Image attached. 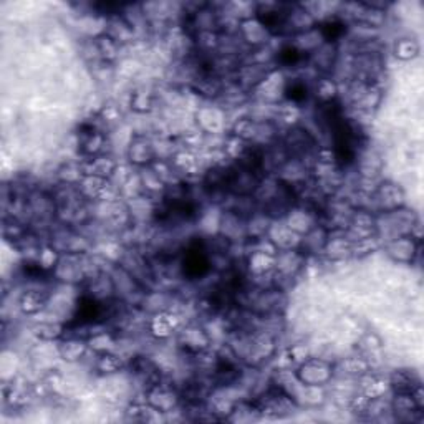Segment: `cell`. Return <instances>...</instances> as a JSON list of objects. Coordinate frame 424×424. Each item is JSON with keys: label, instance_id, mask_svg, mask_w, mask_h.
I'll return each mask as SVG.
<instances>
[{"label": "cell", "instance_id": "obj_4", "mask_svg": "<svg viewBox=\"0 0 424 424\" xmlns=\"http://www.w3.org/2000/svg\"><path fill=\"white\" fill-rule=\"evenodd\" d=\"M239 35L245 43L250 45L252 48H262L266 47V43L271 40V30L259 20L257 17H250L240 20L239 24Z\"/></svg>", "mask_w": 424, "mask_h": 424}, {"label": "cell", "instance_id": "obj_5", "mask_svg": "<svg viewBox=\"0 0 424 424\" xmlns=\"http://www.w3.org/2000/svg\"><path fill=\"white\" fill-rule=\"evenodd\" d=\"M419 245L421 242L414 239L411 235H399L391 239L386 244V254L396 262L409 264L414 262L416 255L419 254Z\"/></svg>", "mask_w": 424, "mask_h": 424}, {"label": "cell", "instance_id": "obj_11", "mask_svg": "<svg viewBox=\"0 0 424 424\" xmlns=\"http://www.w3.org/2000/svg\"><path fill=\"white\" fill-rule=\"evenodd\" d=\"M107 143L104 136L98 128L91 126V125H85L83 130L80 133V146H81V153L85 154L86 158H95L100 156L103 151V146Z\"/></svg>", "mask_w": 424, "mask_h": 424}, {"label": "cell", "instance_id": "obj_10", "mask_svg": "<svg viewBox=\"0 0 424 424\" xmlns=\"http://www.w3.org/2000/svg\"><path fill=\"white\" fill-rule=\"evenodd\" d=\"M375 200L378 203V206L383 209V212H390L395 211V209L403 207L404 203V194L396 184H391V182H383L375 191Z\"/></svg>", "mask_w": 424, "mask_h": 424}, {"label": "cell", "instance_id": "obj_2", "mask_svg": "<svg viewBox=\"0 0 424 424\" xmlns=\"http://www.w3.org/2000/svg\"><path fill=\"white\" fill-rule=\"evenodd\" d=\"M334 364L327 360L308 357L303 363H300L295 371V376L300 383L308 386H323L334 378Z\"/></svg>", "mask_w": 424, "mask_h": 424}, {"label": "cell", "instance_id": "obj_16", "mask_svg": "<svg viewBox=\"0 0 424 424\" xmlns=\"http://www.w3.org/2000/svg\"><path fill=\"white\" fill-rule=\"evenodd\" d=\"M247 267L252 275H264L275 268V257L262 250H252L247 257Z\"/></svg>", "mask_w": 424, "mask_h": 424}, {"label": "cell", "instance_id": "obj_17", "mask_svg": "<svg viewBox=\"0 0 424 424\" xmlns=\"http://www.w3.org/2000/svg\"><path fill=\"white\" fill-rule=\"evenodd\" d=\"M65 328L67 325H63V323H58V322H40L39 325H35L34 328V335L40 340L52 341V340L63 338V335H65Z\"/></svg>", "mask_w": 424, "mask_h": 424}, {"label": "cell", "instance_id": "obj_19", "mask_svg": "<svg viewBox=\"0 0 424 424\" xmlns=\"http://www.w3.org/2000/svg\"><path fill=\"white\" fill-rule=\"evenodd\" d=\"M393 52L396 55V58H399V60L403 62L413 60V58H416L419 55V43L414 39L404 36V39L396 40Z\"/></svg>", "mask_w": 424, "mask_h": 424}, {"label": "cell", "instance_id": "obj_20", "mask_svg": "<svg viewBox=\"0 0 424 424\" xmlns=\"http://www.w3.org/2000/svg\"><path fill=\"white\" fill-rule=\"evenodd\" d=\"M95 45H97L100 58H103V60H107V62L115 60V58L118 57V53H120V43H118L116 40H113L111 36H108L107 34L100 35L97 39V42H95Z\"/></svg>", "mask_w": 424, "mask_h": 424}, {"label": "cell", "instance_id": "obj_23", "mask_svg": "<svg viewBox=\"0 0 424 424\" xmlns=\"http://www.w3.org/2000/svg\"><path fill=\"white\" fill-rule=\"evenodd\" d=\"M131 104H133V108L136 109V111H149L153 107V102H151V97H149V95L136 93Z\"/></svg>", "mask_w": 424, "mask_h": 424}, {"label": "cell", "instance_id": "obj_18", "mask_svg": "<svg viewBox=\"0 0 424 424\" xmlns=\"http://www.w3.org/2000/svg\"><path fill=\"white\" fill-rule=\"evenodd\" d=\"M97 370L100 373H104V375H113V373H118L123 370L125 363H123L121 357H118L116 353L113 352H103V353H97V363H95Z\"/></svg>", "mask_w": 424, "mask_h": 424}, {"label": "cell", "instance_id": "obj_15", "mask_svg": "<svg viewBox=\"0 0 424 424\" xmlns=\"http://www.w3.org/2000/svg\"><path fill=\"white\" fill-rule=\"evenodd\" d=\"M88 341L80 338H63L58 345V355L68 363L80 362L88 352Z\"/></svg>", "mask_w": 424, "mask_h": 424}, {"label": "cell", "instance_id": "obj_6", "mask_svg": "<svg viewBox=\"0 0 424 424\" xmlns=\"http://www.w3.org/2000/svg\"><path fill=\"white\" fill-rule=\"evenodd\" d=\"M128 158L136 166L148 167L156 161V146L146 136H135L128 148Z\"/></svg>", "mask_w": 424, "mask_h": 424}, {"label": "cell", "instance_id": "obj_14", "mask_svg": "<svg viewBox=\"0 0 424 424\" xmlns=\"http://www.w3.org/2000/svg\"><path fill=\"white\" fill-rule=\"evenodd\" d=\"M390 388L396 393H414L421 388L419 378L409 370H396L390 378Z\"/></svg>", "mask_w": 424, "mask_h": 424}, {"label": "cell", "instance_id": "obj_21", "mask_svg": "<svg viewBox=\"0 0 424 424\" xmlns=\"http://www.w3.org/2000/svg\"><path fill=\"white\" fill-rule=\"evenodd\" d=\"M172 166H175L176 171L191 172L198 166V159H196V156L191 151H179L172 158Z\"/></svg>", "mask_w": 424, "mask_h": 424}, {"label": "cell", "instance_id": "obj_9", "mask_svg": "<svg viewBox=\"0 0 424 424\" xmlns=\"http://www.w3.org/2000/svg\"><path fill=\"white\" fill-rule=\"evenodd\" d=\"M179 341L188 352L198 355L209 348V345H211V335H209V331L204 330L203 327L191 325L186 327L184 330L181 331Z\"/></svg>", "mask_w": 424, "mask_h": 424}, {"label": "cell", "instance_id": "obj_13", "mask_svg": "<svg viewBox=\"0 0 424 424\" xmlns=\"http://www.w3.org/2000/svg\"><path fill=\"white\" fill-rule=\"evenodd\" d=\"M50 295L48 292L40 290V289H32L27 290L22 294L20 300H18V307L27 315H34V313H39L40 310L45 308V305L48 303Z\"/></svg>", "mask_w": 424, "mask_h": 424}, {"label": "cell", "instance_id": "obj_8", "mask_svg": "<svg viewBox=\"0 0 424 424\" xmlns=\"http://www.w3.org/2000/svg\"><path fill=\"white\" fill-rule=\"evenodd\" d=\"M149 330L156 338H170L175 331L179 330V317L171 310H159L149 320Z\"/></svg>", "mask_w": 424, "mask_h": 424}, {"label": "cell", "instance_id": "obj_12", "mask_svg": "<svg viewBox=\"0 0 424 424\" xmlns=\"http://www.w3.org/2000/svg\"><path fill=\"white\" fill-rule=\"evenodd\" d=\"M83 167L85 176H98V177H104V179H109L116 171V163L113 161L109 156H95V158H88L86 161L81 164Z\"/></svg>", "mask_w": 424, "mask_h": 424}, {"label": "cell", "instance_id": "obj_3", "mask_svg": "<svg viewBox=\"0 0 424 424\" xmlns=\"http://www.w3.org/2000/svg\"><path fill=\"white\" fill-rule=\"evenodd\" d=\"M181 401V395L172 386L164 385L163 381L153 385L146 390V403L153 406L159 413H170L177 408Z\"/></svg>", "mask_w": 424, "mask_h": 424}, {"label": "cell", "instance_id": "obj_1", "mask_svg": "<svg viewBox=\"0 0 424 424\" xmlns=\"http://www.w3.org/2000/svg\"><path fill=\"white\" fill-rule=\"evenodd\" d=\"M255 406H257L261 416L266 418H284L289 416L295 411L297 403L285 393L284 390L279 386L272 385L271 388H267L264 393L254 401Z\"/></svg>", "mask_w": 424, "mask_h": 424}, {"label": "cell", "instance_id": "obj_7", "mask_svg": "<svg viewBox=\"0 0 424 424\" xmlns=\"http://www.w3.org/2000/svg\"><path fill=\"white\" fill-rule=\"evenodd\" d=\"M305 266V254L300 249L279 250L275 255V271L287 279H294L297 272Z\"/></svg>", "mask_w": 424, "mask_h": 424}, {"label": "cell", "instance_id": "obj_22", "mask_svg": "<svg viewBox=\"0 0 424 424\" xmlns=\"http://www.w3.org/2000/svg\"><path fill=\"white\" fill-rule=\"evenodd\" d=\"M317 98L322 100V103H330L334 102L335 97H336V85L335 81L328 80V78H323V80H318L317 81Z\"/></svg>", "mask_w": 424, "mask_h": 424}]
</instances>
